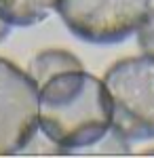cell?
I'll list each match as a JSON object with an SVG mask.
<instances>
[{"label":"cell","mask_w":154,"mask_h":158,"mask_svg":"<svg viewBox=\"0 0 154 158\" xmlns=\"http://www.w3.org/2000/svg\"><path fill=\"white\" fill-rule=\"evenodd\" d=\"M38 127L61 152L97 146L112 129L106 85L84 70L51 76L38 91Z\"/></svg>","instance_id":"1"},{"label":"cell","mask_w":154,"mask_h":158,"mask_svg":"<svg viewBox=\"0 0 154 158\" xmlns=\"http://www.w3.org/2000/svg\"><path fill=\"white\" fill-rule=\"evenodd\" d=\"M38 131V85L0 57V156L21 152Z\"/></svg>","instance_id":"4"},{"label":"cell","mask_w":154,"mask_h":158,"mask_svg":"<svg viewBox=\"0 0 154 158\" xmlns=\"http://www.w3.org/2000/svg\"><path fill=\"white\" fill-rule=\"evenodd\" d=\"M112 131L125 141L154 139V57H125L106 72Z\"/></svg>","instance_id":"2"},{"label":"cell","mask_w":154,"mask_h":158,"mask_svg":"<svg viewBox=\"0 0 154 158\" xmlns=\"http://www.w3.org/2000/svg\"><path fill=\"white\" fill-rule=\"evenodd\" d=\"M137 44L146 55L154 57V9L152 11L148 9L146 17L137 27Z\"/></svg>","instance_id":"7"},{"label":"cell","mask_w":154,"mask_h":158,"mask_svg":"<svg viewBox=\"0 0 154 158\" xmlns=\"http://www.w3.org/2000/svg\"><path fill=\"white\" fill-rule=\"evenodd\" d=\"M150 0H59L61 21L76 38L91 44L122 42L139 27Z\"/></svg>","instance_id":"3"},{"label":"cell","mask_w":154,"mask_h":158,"mask_svg":"<svg viewBox=\"0 0 154 158\" xmlns=\"http://www.w3.org/2000/svg\"><path fill=\"white\" fill-rule=\"evenodd\" d=\"M70 70H83V61L74 53L63 51V49L40 51L28 65V74L38 86L42 82H47L51 76L61 74V72H70Z\"/></svg>","instance_id":"6"},{"label":"cell","mask_w":154,"mask_h":158,"mask_svg":"<svg viewBox=\"0 0 154 158\" xmlns=\"http://www.w3.org/2000/svg\"><path fill=\"white\" fill-rule=\"evenodd\" d=\"M9 32H11V27H9V23H6V21H2V19H0V42H2V40H4V38L9 36Z\"/></svg>","instance_id":"8"},{"label":"cell","mask_w":154,"mask_h":158,"mask_svg":"<svg viewBox=\"0 0 154 158\" xmlns=\"http://www.w3.org/2000/svg\"><path fill=\"white\" fill-rule=\"evenodd\" d=\"M59 0H0V19L9 25L40 23L57 9Z\"/></svg>","instance_id":"5"}]
</instances>
